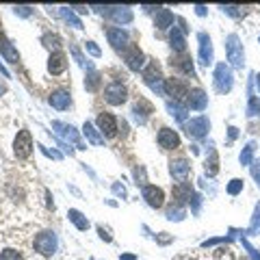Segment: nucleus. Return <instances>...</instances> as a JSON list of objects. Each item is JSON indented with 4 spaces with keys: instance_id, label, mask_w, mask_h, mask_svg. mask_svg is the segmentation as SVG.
<instances>
[{
    "instance_id": "ea45409f",
    "label": "nucleus",
    "mask_w": 260,
    "mask_h": 260,
    "mask_svg": "<svg viewBox=\"0 0 260 260\" xmlns=\"http://www.w3.org/2000/svg\"><path fill=\"white\" fill-rule=\"evenodd\" d=\"M85 48L89 50V54H94V57H102V52H100V48L96 46V41H85Z\"/></svg>"
},
{
    "instance_id": "1a4fd4ad",
    "label": "nucleus",
    "mask_w": 260,
    "mask_h": 260,
    "mask_svg": "<svg viewBox=\"0 0 260 260\" xmlns=\"http://www.w3.org/2000/svg\"><path fill=\"white\" fill-rule=\"evenodd\" d=\"M184 130L191 139H204L210 130V122L206 117H193L191 122L184 124Z\"/></svg>"
},
{
    "instance_id": "864d4df0",
    "label": "nucleus",
    "mask_w": 260,
    "mask_h": 260,
    "mask_svg": "<svg viewBox=\"0 0 260 260\" xmlns=\"http://www.w3.org/2000/svg\"><path fill=\"white\" fill-rule=\"evenodd\" d=\"M260 226V210L256 213V217H254V228H258Z\"/></svg>"
},
{
    "instance_id": "9d476101",
    "label": "nucleus",
    "mask_w": 260,
    "mask_h": 260,
    "mask_svg": "<svg viewBox=\"0 0 260 260\" xmlns=\"http://www.w3.org/2000/svg\"><path fill=\"white\" fill-rule=\"evenodd\" d=\"M94 9L104 13L106 18H111L113 22H117V24H128V22H132V11H130V7H94Z\"/></svg>"
},
{
    "instance_id": "a18cd8bd",
    "label": "nucleus",
    "mask_w": 260,
    "mask_h": 260,
    "mask_svg": "<svg viewBox=\"0 0 260 260\" xmlns=\"http://www.w3.org/2000/svg\"><path fill=\"white\" fill-rule=\"evenodd\" d=\"M113 193H115V195H119V197H126V189H124L122 187V184H113Z\"/></svg>"
},
{
    "instance_id": "473e14b6",
    "label": "nucleus",
    "mask_w": 260,
    "mask_h": 260,
    "mask_svg": "<svg viewBox=\"0 0 260 260\" xmlns=\"http://www.w3.org/2000/svg\"><path fill=\"white\" fill-rule=\"evenodd\" d=\"M184 208L182 206H178V204H171L169 208H167V219L169 221H180V219H184Z\"/></svg>"
},
{
    "instance_id": "09e8293b",
    "label": "nucleus",
    "mask_w": 260,
    "mask_h": 260,
    "mask_svg": "<svg viewBox=\"0 0 260 260\" xmlns=\"http://www.w3.org/2000/svg\"><path fill=\"white\" fill-rule=\"evenodd\" d=\"M39 148H41V152H43V154L52 156V159H61V154H59V152H54V150H48V148H43V145H39Z\"/></svg>"
},
{
    "instance_id": "393cba45",
    "label": "nucleus",
    "mask_w": 260,
    "mask_h": 260,
    "mask_svg": "<svg viewBox=\"0 0 260 260\" xmlns=\"http://www.w3.org/2000/svg\"><path fill=\"white\" fill-rule=\"evenodd\" d=\"M173 24V13L169 9H165V7H159L156 9V15H154V26L159 31H167L169 26Z\"/></svg>"
},
{
    "instance_id": "6ab92c4d",
    "label": "nucleus",
    "mask_w": 260,
    "mask_h": 260,
    "mask_svg": "<svg viewBox=\"0 0 260 260\" xmlns=\"http://www.w3.org/2000/svg\"><path fill=\"white\" fill-rule=\"evenodd\" d=\"M197 39H199V59H202L199 63L208 67L213 63V41H210V37L206 32H199Z\"/></svg>"
},
{
    "instance_id": "dca6fc26",
    "label": "nucleus",
    "mask_w": 260,
    "mask_h": 260,
    "mask_svg": "<svg viewBox=\"0 0 260 260\" xmlns=\"http://www.w3.org/2000/svg\"><path fill=\"white\" fill-rule=\"evenodd\" d=\"M169 65H171L173 69H178V72H182L184 76H191V78H195L193 61H191V57H189L187 52H182V54H173V57L169 59Z\"/></svg>"
},
{
    "instance_id": "f704fd0d",
    "label": "nucleus",
    "mask_w": 260,
    "mask_h": 260,
    "mask_svg": "<svg viewBox=\"0 0 260 260\" xmlns=\"http://www.w3.org/2000/svg\"><path fill=\"white\" fill-rule=\"evenodd\" d=\"M167 108H169V113L178 119V122H184V117H187V108H184V106H180L178 102H169Z\"/></svg>"
},
{
    "instance_id": "a19ab883",
    "label": "nucleus",
    "mask_w": 260,
    "mask_h": 260,
    "mask_svg": "<svg viewBox=\"0 0 260 260\" xmlns=\"http://www.w3.org/2000/svg\"><path fill=\"white\" fill-rule=\"evenodd\" d=\"M252 176H254V180H256L258 189H260V161H254L252 162Z\"/></svg>"
},
{
    "instance_id": "f03ea898",
    "label": "nucleus",
    "mask_w": 260,
    "mask_h": 260,
    "mask_svg": "<svg viewBox=\"0 0 260 260\" xmlns=\"http://www.w3.org/2000/svg\"><path fill=\"white\" fill-rule=\"evenodd\" d=\"M226 54H228V61L232 63V67H243L245 63V52H243V43L238 39V35H228L226 37Z\"/></svg>"
},
{
    "instance_id": "c756f323",
    "label": "nucleus",
    "mask_w": 260,
    "mask_h": 260,
    "mask_svg": "<svg viewBox=\"0 0 260 260\" xmlns=\"http://www.w3.org/2000/svg\"><path fill=\"white\" fill-rule=\"evenodd\" d=\"M100 83H102V76L98 74L96 69H91V72L87 74V78H85V87H87V91L96 94V91L100 89Z\"/></svg>"
},
{
    "instance_id": "6e6552de",
    "label": "nucleus",
    "mask_w": 260,
    "mask_h": 260,
    "mask_svg": "<svg viewBox=\"0 0 260 260\" xmlns=\"http://www.w3.org/2000/svg\"><path fill=\"white\" fill-rule=\"evenodd\" d=\"M122 57H124V61H126V65L132 72H139L141 67H143V63H145V57H143V52L139 50V46H134V43H130V46H126L122 50Z\"/></svg>"
},
{
    "instance_id": "603ef678",
    "label": "nucleus",
    "mask_w": 260,
    "mask_h": 260,
    "mask_svg": "<svg viewBox=\"0 0 260 260\" xmlns=\"http://www.w3.org/2000/svg\"><path fill=\"white\" fill-rule=\"evenodd\" d=\"M195 13H197V15H206V7H202V4H197V7H195Z\"/></svg>"
},
{
    "instance_id": "c9c22d12",
    "label": "nucleus",
    "mask_w": 260,
    "mask_h": 260,
    "mask_svg": "<svg viewBox=\"0 0 260 260\" xmlns=\"http://www.w3.org/2000/svg\"><path fill=\"white\" fill-rule=\"evenodd\" d=\"M254 150H256V143H247V148L241 152V165H252L254 162Z\"/></svg>"
},
{
    "instance_id": "49530a36",
    "label": "nucleus",
    "mask_w": 260,
    "mask_h": 260,
    "mask_svg": "<svg viewBox=\"0 0 260 260\" xmlns=\"http://www.w3.org/2000/svg\"><path fill=\"white\" fill-rule=\"evenodd\" d=\"M15 13L22 15V18H29V15H31V7H15Z\"/></svg>"
},
{
    "instance_id": "e433bc0d",
    "label": "nucleus",
    "mask_w": 260,
    "mask_h": 260,
    "mask_svg": "<svg viewBox=\"0 0 260 260\" xmlns=\"http://www.w3.org/2000/svg\"><path fill=\"white\" fill-rule=\"evenodd\" d=\"M61 15L65 18V22H69V24L74 26V29H83V22H80V20H78V18H76V15L72 13V9L63 7V9H61Z\"/></svg>"
},
{
    "instance_id": "7c9ffc66",
    "label": "nucleus",
    "mask_w": 260,
    "mask_h": 260,
    "mask_svg": "<svg viewBox=\"0 0 260 260\" xmlns=\"http://www.w3.org/2000/svg\"><path fill=\"white\" fill-rule=\"evenodd\" d=\"M43 46L46 48H50V50L54 52H59V46H61V37L59 35H54V32H48V35H43Z\"/></svg>"
},
{
    "instance_id": "79ce46f5",
    "label": "nucleus",
    "mask_w": 260,
    "mask_h": 260,
    "mask_svg": "<svg viewBox=\"0 0 260 260\" xmlns=\"http://www.w3.org/2000/svg\"><path fill=\"white\" fill-rule=\"evenodd\" d=\"M243 247H245V249H247V252H249V256H252L254 260H260V252H258V249H256V247H252V245H249V243H247V241H243Z\"/></svg>"
},
{
    "instance_id": "0eeeda50",
    "label": "nucleus",
    "mask_w": 260,
    "mask_h": 260,
    "mask_svg": "<svg viewBox=\"0 0 260 260\" xmlns=\"http://www.w3.org/2000/svg\"><path fill=\"white\" fill-rule=\"evenodd\" d=\"M104 100H106L111 106H122L124 102L128 100V89H126V85H122V83H111V85H106V89H104Z\"/></svg>"
},
{
    "instance_id": "c03bdc74",
    "label": "nucleus",
    "mask_w": 260,
    "mask_h": 260,
    "mask_svg": "<svg viewBox=\"0 0 260 260\" xmlns=\"http://www.w3.org/2000/svg\"><path fill=\"white\" fill-rule=\"evenodd\" d=\"M156 241H159L161 245H167V243H171V241H173V236H169L167 232H161V234H156Z\"/></svg>"
},
{
    "instance_id": "4be33fe9",
    "label": "nucleus",
    "mask_w": 260,
    "mask_h": 260,
    "mask_svg": "<svg viewBox=\"0 0 260 260\" xmlns=\"http://www.w3.org/2000/svg\"><path fill=\"white\" fill-rule=\"evenodd\" d=\"M187 104H189V108H193V111H204V108L208 106V96H206L199 87L197 89H191L187 96Z\"/></svg>"
},
{
    "instance_id": "39448f33",
    "label": "nucleus",
    "mask_w": 260,
    "mask_h": 260,
    "mask_svg": "<svg viewBox=\"0 0 260 260\" xmlns=\"http://www.w3.org/2000/svg\"><path fill=\"white\" fill-rule=\"evenodd\" d=\"M13 152H15V156H18L20 161H26L31 156V152H32V137H31V132L26 128L20 130L18 137H15V141H13Z\"/></svg>"
},
{
    "instance_id": "a211bd4d",
    "label": "nucleus",
    "mask_w": 260,
    "mask_h": 260,
    "mask_svg": "<svg viewBox=\"0 0 260 260\" xmlns=\"http://www.w3.org/2000/svg\"><path fill=\"white\" fill-rule=\"evenodd\" d=\"M65 69H67V57L59 50V52H52L50 59H48V72L52 76H61Z\"/></svg>"
},
{
    "instance_id": "9b49d317",
    "label": "nucleus",
    "mask_w": 260,
    "mask_h": 260,
    "mask_svg": "<svg viewBox=\"0 0 260 260\" xmlns=\"http://www.w3.org/2000/svg\"><path fill=\"white\" fill-rule=\"evenodd\" d=\"M169 173H171V178L173 180H178V182H187V178H189V173H191V162H189L187 159H171L169 161Z\"/></svg>"
},
{
    "instance_id": "c85d7f7f",
    "label": "nucleus",
    "mask_w": 260,
    "mask_h": 260,
    "mask_svg": "<svg viewBox=\"0 0 260 260\" xmlns=\"http://www.w3.org/2000/svg\"><path fill=\"white\" fill-rule=\"evenodd\" d=\"M67 217H69V221H72V224L76 226V228H78V230H87V228H89V219H87V217L83 215V213H80V210H76V208H72V210H69V213H67Z\"/></svg>"
},
{
    "instance_id": "2f4dec72",
    "label": "nucleus",
    "mask_w": 260,
    "mask_h": 260,
    "mask_svg": "<svg viewBox=\"0 0 260 260\" xmlns=\"http://www.w3.org/2000/svg\"><path fill=\"white\" fill-rule=\"evenodd\" d=\"M0 260H24V254H22V249L7 247L0 252Z\"/></svg>"
},
{
    "instance_id": "f8f14e48",
    "label": "nucleus",
    "mask_w": 260,
    "mask_h": 260,
    "mask_svg": "<svg viewBox=\"0 0 260 260\" xmlns=\"http://www.w3.org/2000/svg\"><path fill=\"white\" fill-rule=\"evenodd\" d=\"M106 37H108V43H111L113 48H117V50H124L126 46H130V35L122 26H111V29H106Z\"/></svg>"
},
{
    "instance_id": "a878e982",
    "label": "nucleus",
    "mask_w": 260,
    "mask_h": 260,
    "mask_svg": "<svg viewBox=\"0 0 260 260\" xmlns=\"http://www.w3.org/2000/svg\"><path fill=\"white\" fill-rule=\"evenodd\" d=\"M0 54H2L9 63H18L20 61V54L13 50V46H11V41L2 35V31H0Z\"/></svg>"
},
{
    "instance_id": "8fccbe9b",
    "label": "nucleus",
    "mask_w": 260,
    "mask_h": 260,
    "mask_svg": "<svg viewBox=\"0 0 260 260\" xmlns=\"http://www.w3.org/2000/svg\"><path fill=\"white\" fill-rule=\"evenodd\" d=\"M228 130H230V141H234V139H236V134H238V128L230 126V128H228Z\"/></svg>"
},
{
    "instance_id": "5fc2aeb1",
    "label": "nucleus",
    "mask_w": 260,
    "mask_h": 260,
    "mask_svg": "<svg viewBox=\"0 0 260 260\" xmlns=\"http://www.w3.org/2000/svg\"><path fill=\"white\" fill-rule=\"evenodd\" d=\"M76 11H78V13H87V11H89V9H87V7H74Z\"/></svg>"
},
{
    "instance_id": "6e6d98bb",
    "label": "nucleus",
    "mask_w": 260,
    "mask_h": 260,
    "mask_svg": "<svg viewBox=\"0 0 260 260\" xmlns=\"http://www.w3.org/2000/svg\"><path fill=\"white\" fill-rule=\"evenodd\" d=\"M256 85H258V91H260V74L256 76Z\"/></svg>"
},
{
    "instance_id": "4468645a",
    "label": "nucleus",
    "mask_w": 260,
    "mask_h": 260,
    "mask_svg": "<svg viewBox=\"0 0 260 260\" xmlns=\"http://www.w3.org/2000/svg\"><path fill=\"white\" fill-rule=\"evenodd\" d=\"M52 128L57 130V134H59V137H63V139L72 141V143H74L78 150H85V143L80 141L78 134H76V128H74V126H69V124H63V122H52Z\"/></svg>"
},
{
    "instance_id": "de8ad7c7",
    "label": "nucleus",
    "mask_w": 260,
    "mask_h": 260,
    "mask_svg": "<svg viewBox=\"0 0 260 260\" xmlns=\"http://www.w3.org/2000/svg\"><path fill=\"white\" fill-rule=\"evenodd\" d=\"M72 54H74V57H76V61H78L80 65H83V67H85V57H83V54H80V50H78V48H72Z\"/></svg>"
},
{
    "instance_id": "20e7f679",
    "label": "nucleus",
    "mask_w": 260,
    "mask_h": 260,
    "mask_svg": "<svg viewBox=\"0 0 260 260\" xmlns=\"http://www.w3.org/2000/svg\"><path fill=\"white\" fill-rule=\"evenodd\" d=\"M232 85H234V76H232L230 67L226 63H219L215 69V89L219 94H228L232 89Z\"/></svg>"
},
{
    "instance_id": "bb28decb",
    "label": "nucleus",
    "mask_w": 260,
    "mask_h": 260,
    "mask_svg": "<svg viewBox=\"0 0 260 260\" xmlns=\"http://www.w3.org/2000/svg\"><path fill=\"white\" fill-rule=\"evenodd\" d=\"M204 171H206V176H208V178H215L217 173H219V156H217L215 150H210L208 156H206V161H204Z\"/></svg>"
},
{
    "instance_id": "ddd939ff",
    "label": "nucleus",
    "mask_w": 260,
    "mask_h": 260,
    "mask_svg": "<svg viewBox=\"0 0 260 260\" xmlns=\"http://www.w3.org/2000/svg\"><path fill=\"white\" fill-rule=\"evenodd\" d=\"M161 78H162V74H161V65L156 63V61H150V63H148V67L143 69V80H145V83H148L154 91H165V89H162Z\"/></svg>"
},
{
    "instance_id": "423d86ee",
    "label": "nucleus",
    "mask_w": 260,
    "mask_h": 260,
    "mask_svg": "<svg viewBox=\"0 0 260 260\" xmlns=\"http://www.w3.org/2000/svg\"><path fill=\"white\" fill-rule=\"evenodd\" d=\"M96 124H98V130L102 132V137H106V139H113V137H117V119L113 113H108V111H102L100 115H98L96 119Z\"/></svg>"
},
{
    "instance_id": "2eb2a0df",
    "label": "nucleus",
    "mask_w": 260,
    "mask_h": 260,
    "mask_svg": "<svg viewBox=\"0 0 260 260\" xmlns=\"http://www.w3.org/2000/svg\"><path fill=\"white\" fill-rule=\"evenodd\" d=\"M159 145L162 150H178L180 148V134L173 128H161L159 130Z\"/></svg>"
},
{
    "instance_id": "58836bf2",
    "label": "nucleus",
    "mask_w": 260,
    "mask_h": 260,
    "mask_svg": "<svg viewBox=\"0 0 260 260\" xmlns=\"http://www.w3.org/2000/svg\"><path fill=\"white\" fill-rule=\"evenodd\" d=\"M134 180H137V184H145L148 180H145V169L143 167H134Z\"/></svg>"
},
{
    "instance_id": "5701e85b",
    "label": "nucleus",
    "mask_w": 260,
    "mask_h": 260,
    "mask_svg": "<svg viewBox=\"0 0 260 260\" xmlns=\"http://www.w3.org/2000/svg\"><path fill=\"white\" fill-rule=\"evenodd\" d=\"M191 193H193L191 182H176V184H173V189H171V195H173V199H176L173 204L182 206L184 202L191 199Z\"/></svg>"
},
{
    "instance_id": "f257e3e1",
    "label": "nucleus",
    "mask_w": 260,
    "mask_h": 260,
    "mask_svg": "<svg viewBox=\"0 0 260 260\" xmlns=\"http://www.w3.org/2000/svg\"><path fill=\"white\" fill-rule=\"evenodd\" d=\"M32 247H35V252L41 254V256H52V254L57 252V247H59V238L52 230H43L35 236Z\"/></svg>"
},
{
    "instance_id": "f3484780",
    "label": "nucleus",
    "mask_w": 260,
    "mask_h": 260,
    "mask_svg": "<svg viewBox=\"0 0 260 260\" xmlns=\"http://www.w3.org/2000/svg\"><path fill=\"white\" fill-rule=\"evenodd\" d=\"M143 199L152 206V208H162V204H165V191H162L161 187H154V184H145Z\"/></svg>"
},
{
    "instance_id": "7ed1b4c3",
    "label": "nucleus",
    "mask_w": 260,
    "mask_h": 260,
    "mask_svg": "<svg viewBox=\"0 0 260 260\" xmlns=\"http://www.w3.org/2000/svg\"><path fill=\"white\" fill-rule=\"evenodd\" d=\"M162 89H165L167 96L173 98V102H180L184 98L189 96V85L184 83L182 78H176V76H171V78H165V83H162Z\"/></svg>"
},
{
    "instance_id": "412c9836",
    "label": "nucleus",
    "mask_w": 260,
    "mask_h": 260,
    "mask_svg": "<svg viewBox=\"0 0 260 260\" xmlns=\"http://www.w3.org/2000/svg\"><path fill=\"white\" fill-rule=\"evenodd\" d=\"M132 113H134V117H137L139 124H145V119L154 113V106H152V102H148L145 98H137L134 104H132Z\"/></svg>"
},
{
    "instance_id": "37998d69",
    "label": "nucleus",
    "mask_w": 260,
    "mask_h": 260,
    "mask_svg": "<svg viewBox=\"0 0 260 260\" xmlns=\"http://www.w3.org/2000/svg\"><path fill=\"white\" fill-rule=\"evenodd\" d=\"M98 234H100V238H102V241H106V243H111V241H113L111 232H108L106 228H102V226H98Z\"/></svg>"
},
{
    "instance_id": "b1692460",
    "label": "nucleus",
    "mask_w": 260,
    "mask_h": 260,
    "mask_svg": "<svg viewBox=\"0 0 260 260\" xmlns=\"http://www.w3.org/2000/svg\"><path fill=\"white\" fill-rule=\"evenodd\" d=\"M169 46H171L173 54L187 52V39H184V31L182 29H176V26L171 29V32H169Z\"/></svg>"
},
{
    "instance_id": "cd10ccee",
    "label": "nucleus",
    "mask_w": 260,
    "mask_h": 260,
    "mask_svg": "<svg viewBox=\"0 0 260 260\" xmlns=\"http://www.w3.org/2000/svg\"><path fill=\"white\" fill-rule=\"evenodd\" d=\"M83 132H85V137L89 139L94 145H104V137H102V134H100V130H98L91 122H85Z\"/></svg>"
},
{
    "instance_id": "aec40b11",
    "label": "nucleus",
    "mask_w": 260,
    "mask_h": 260,
    "mask_svg": "<svg viewBox=\"0 0 260 260\" xmlns=\"http://www.w3.org/2000/svg\"><path fill=\"white\" fill-rule=\"evenodd\" d=\"M48 102H50V106L59 108V111H65V108H69V104H72V96L65 89H54L52 94L48 96Z\"/></svg>"
},
{
    "instance_id": "3c124183",
    "label": "nucleus",
    "mask_w": 260,
    "mask_h": 260,
    "mask_svg": "<svg viewBox=\"0 0 260 260\" xmlns=\"http://www.w3.org/2000/svg\"><path fill=\"white\" fill-rule=\"evenodd\" d=\"M119 260H137V256H134V254H122Z\"/></svg>"
},
{
    "instance_id": "72a5a7b5",
    "label": "nucleus",
    "mask_w": 260,
    "mask_h": 260,
    "mask_svg": "<svg viewBox=\"0 0 260 260\" xmlns=\"http://www.w3.org/2000/svg\"><path fill=\"white\" fill-rule=\"evenodd\" d=\"M213 260H236L230 247H217L213 252Z\"/></svg>"
},
{
    "instance_id": "4d7b16f0",
    "label": "nucleus",
    "mask_w": 260,
    "mask_h": 260,
    "mask_svg": "<svg viewBox=\"0 0 260 260\" xmlns=\"http://www.w3.org/2000/svg\"><path fill=\"white\" fill-rule=\"evenodd\" d=\"M191 260H195V258H191Z\"/></svg>"
},
{
    "instance_id": "4c0bfd02",
    "label": "nucleus",
    "mask_w": 260,
    "mask_h": 260,
    "mask_svg": "<svg viewBox=\"0 0 260 260\" xmlns=\"http://www.w3.org/2000/svg\"><path fill=\"white\" fill-rule=\"evenodd\" d=\"M241 191H243V180H241V178H234V180L228 182V195L234 197V195H238Z\"/></svg>"
}]
</instances>
